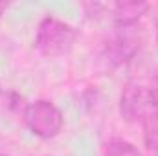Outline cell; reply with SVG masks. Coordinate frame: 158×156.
Listing matches in <instances>:
<instances>
[{
    "mask_svg": "<svg viewBox=\"0 0 158 156\" xmlns=\"http://www.w3.org/2000/svg\"><path fill=\"white\" fill-rule=\"evenodd\" d=\"M76 39H77V31L74 26L55 17H44L37 26L35 48L40 55L53 59L68 53Z\"/></svg>",
    "mask_w": 158,
    "mask_h": 156,
    "instance_id": "6da1fadb",
    "label": "cell"
},
{
    "mask_svg": "<svg viewBox=\"0 0 158 156\" xmlns=\"http://www.w3.org/2000/svg\"><path fill=\"white\" fill-rule=\"evenodd\" d=\"M22 117L26 127L42 140L55 138L64 127V116L61 109L50 99H35L28 103L22 110Z\"/></svg>",
    "mask_w": 158,
    "mask_h": 156,
    "instance_id": "7a4b0ae2",
    "label": "cell"
},
{
    "mask_svg": "<svg viewBox=\"0 0 158 156\" xmlns=\"http://www.w3.org/2000/svg\"><path fill=\"white\" fill-rule=\"evenodd\" d=\"M142 48V33L136 26L114 28L112 35L103 46V57L110 66H123L131 63Z\"/></svg>",
    "mask_w": 158,
    "mask_h": 156,
    "instance_id": "3957f363",
    "label": "cell"
},
{
    "mask_svg": "<svg viewBox=\"0 0 158 156\" xmlns=\"http://www.w3.org/2000/svg\"><path fill=\"white\" fill-rule=\"evenodd\" d=\"M149 96H147V88H143L138 83H127L125 88L121 90L119 96V114L125 121L134 123V121H142L145 114L149 112Z\"/></svg>",
    "mask_w": 158,
    "mask_h": 156,
    "instance_id": "277c9868",
    "label": "cell"
},
{
    "mask_svg": "<svg viewBox=\"0 0 158 156\" xmlns=\"http://www.w3.org/2000/svg\"><path fill=\"white\" fill-rule=\"evenodd\" d=\"M147 11H149V4L140 2V0H119V2L103 4V15H107L110 18L114 28L136 26V22Z\"/></svg>",
    "mask_w": 158,
    "mask_h": 156,
    "instance_id": "5b68a950",
    "label": "cell"
},
{
    "mask_svg": "<svg viewBox=\"0 0 158 156\" xmlns=\"http://www.w3.org/2000/svg\"><path fill=\"white\" fill-rule=\"evenodd\" d=\"M142 129L145 147L158 156V109H153L145 114L142 119Z\"/></svg>",
    "mask_w": 158,
    "mask_h": 156,
    "instance_id": "8992f818",
    "label": "cell"
},
{
    "mask_svg": "<svg viewBox=\"0 0 158 156\" xmlns=\"http://www.w3.org/2000/svg\"><path fill=\"white\" fill-rule=\"evenodd\" d=\"M103 156H142L138 147L123 138H112L105 143Z\"/></svg>",
    "mask_w": 158,
    "mask_h": 156,
    "instance_id": "52a82bcc",
    "label": "cell"
},
{
    "mask_svg": "<svg viewBox=\"0 0 158 156\" xmlns=\"http://www.w3.org/2000/svg\"><path fill=\"white\" fill-rule=\"evenodd\" d=\"M147 96H149L151 107L153 109H158V70H156V74L153 76V79H151V84L147 88Z\"/></svg>",
    "mask_w": 158,
    "mask_h": 156,
    "instance_id": "ba28073f",
    "label": "cell"
},
{
    "mask_svg": "<svg viewBox=\"0 0 158 156\" xmlns=\"http://www.w3.org/2000/svg\"><path fill=\"white\" fill-rule=\"evenodd\" d=\"M6 9H7V4H6V2H0V17L4 15V11H6Z\"/></svg>",
    "mask_w": 158,
    "mask_h": 156,
    "instance_id": "9c48e42d",
    "label": "cell"
},
{
    "mask_svg": "<svg viewBox=\"0 0 158 156\" xmlns=\"http://www.w3.org/2000/svg\"><path fill=\"white\" fill-rule=\"evenodd\" d=\"M156 42H158V24H156Z\"/></svg>",
    "mask_w": 158,
    "mask_h": 156,
    "instance_id": "30bf717a",
    "label": "cell"
}]
</instances>
